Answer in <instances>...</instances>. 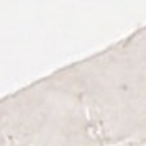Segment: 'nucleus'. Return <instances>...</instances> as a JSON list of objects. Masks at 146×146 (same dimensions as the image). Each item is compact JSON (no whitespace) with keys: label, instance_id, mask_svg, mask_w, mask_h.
Instances as JSON below:
<instances>
[]
</instances>
